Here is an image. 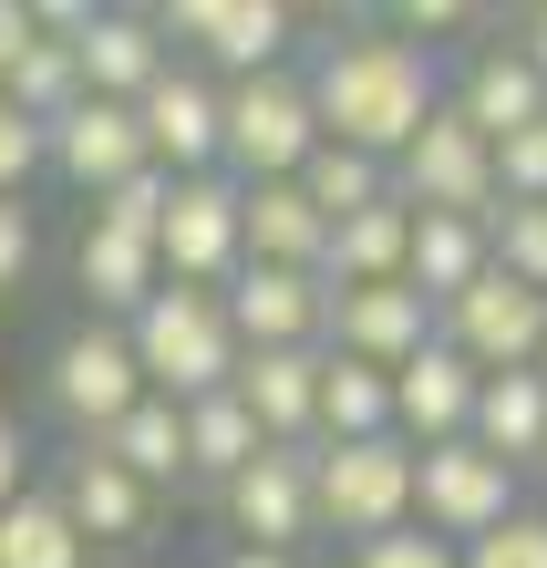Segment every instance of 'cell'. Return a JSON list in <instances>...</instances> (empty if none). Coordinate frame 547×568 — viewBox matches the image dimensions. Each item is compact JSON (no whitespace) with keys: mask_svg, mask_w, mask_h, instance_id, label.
Instances as JSON below:
<instances>
[{"mask_svg":"<svg viewBox=\"0 0 547 568\" xmlns=\"http://www.w3.org/2000/svg\"><path fill=\"white\" fill-rule=\"evenodd\" d=\"M455 104H465L475 124H486L496 145H506V135H537V124H547V73H537V62H527L517 42H506V31H496V42H475V52H465Z\"/></svg>","mask_w":547,"mask_h":568,"instance_id":"19","label":"cell"},{"mask_svg":"<svg viewBox=\"0 0 547 568\" xmlns=\"http://www.w3.org/2000/svg\"><path fill=\"white\" fill-rule=\"evenodd\" d=\"M537 373H547V352H537Z\"/></svg>","mask_w":547,"mask_h":568,"instance_id":"43","label":"cell"},{"mask_svg":"<svg viewBox=\"0 0 547 568\" xmlns=\"http://www.w3.org/2000/svg\"><path fill=\"white\" fill-rule=\"evenodd\" d=\"M165 42H196L217 62V73H237V83H259V73H290V11L280 0H165Z\"/></svg>","mask_w":547,"mask_h":568,"instance_id":"11","label":"cell"},{"mask_svg":"<svg viewBox=\"0 0 547 568\" xmlns=\"http://www.w3.org/2000/svg\"><path fill=\"white\" fill-rule=\"evenodd\" d=\"M321 373H331V352H249L227 393L259 414L269 445H321Z\"/></svg>","mask_w":547,"mask_h":568,"instance_id":"18","label":"cell"},{"mask_svg":"<svg viewBox=\"0 0 547 568\" xmlns=\"http://www.w3.org/2000/svg\"><path fill=\"white\" fill-rule=\"evenodd\" d=\"M496 207H547V124L496 145Z\"/></svg>","mask_w":547,"mask_h":568,"instance_id":"33","label":"cell"},{"mask_svg":"<svg viewBox=\"0 0 547 568\" xmlns=\"http://www.w3.org/2000/svg\"><path fill=\"white\" fill-rule=\"evenodd\" d=\"M444 342V311L414 280H383V290H331V352L341 362H372V373H403Z\"/></svg>","mask_w":547,"mask_h":568,"instance_id":"10","label":"cell"},{"mask_svg":"<svg viewBox=\"0 0 547 568\" xmlns=\"http://www.w3.org/2000/svg\"><path fill=\"white\" fill-rule=\"evenodd\" d=\"M465 568H547V517L527 507V517H506L496 538H475L465 548Z\"/></svg>","mask_w":547,"mask_h":568,"instance_id":"36","label":"cell"},{"mask_svg":"<svg viewBox=\"0 0 547 568\" xmlns=\"http://www.w3.org/2000/svg\"><path fill=\"white\" fill-rule=\"evenodd\" d=\"M444 342H455L475 373H537V352H547V300H537L527 280L486 270L465 300H444Z\"/></svg>","mask_w":547,"mask_h":568,"instance_id":"9","label":"cell"},{"mask_svg":"<svg viewBox=\"0 0 547 568\" xmlns=\"http://www.w3.org/2000/svg\"><path fill=\"white\" fill-rule=\"evenodd\" d=\"M52 496H62V517L83 527V548H134L155 527V486H134L104 445H73V455H62Z\"/></svg>","mask_w":547,"mask_h":568,"instance_id":"16","label":"cell"},{"mask_svg":"<svg viewBox=\"0 0 547 568\" xmlns=\"http://www.w3.org/2000/svg\"><path fill=\"white\" fill-rule=\"evenodd\" d=\"M393 186H403V207H414V217H496V135L465 104H444L424 135L403 145Z\"/></svg>","mask_w":547,"mask_h":568,"instance_id":"6","label":"cell"},{"mask_svg":"<svg viewBox=\"0 0 547 568\" xmlns=\"http://www.w3.org/2000/svg\"><path fill=\"white\" fill-rule=\"evenodd\" d=\"M506 42H517V52H527V62H537V73H547V11H527V21H517V31H506Z\"/></svg>","mask_w":547,"mask_h":568,"instance_id":"41","label":"cell"},{"mask_svg":"<svg viewBox=\"0 0 547 568\" xmlns=\"http://www.w3.org/2000/svg\"><path fill=\"white\" fill-rule=\"evenodd\" d=\"M155 258L176 290H227L249 270V186L237 176H176V217H165Z\"/></svg>","mask_w":547,"mask_h":568,"instance_id":"8","label":"cell"},{"mask_svg":"<svg viewBox=\"0 0 547 568\" xmlns=\"http://www.w3.org/2000/svg\"><path fill=\"white\" fill-rule=\"evenodd\" d=\"M393 31H403V42H424V31H475V11H455V0H414Z\"/></svg>","mask_w":547,"mask_h":568,"instance_id":"40","label":"cell"},{"mask_svg":"<svg viewBox=\"0 0 547 568\" xmlns=\"http://www.w3.org/2000/svg\"><path fill=\"white\" fill-rule=\"evenodd\" d=\"M311 476H321V527L331 538H393L414 527V476H424V445L403 434H372V445H311Z\"/></svg>","mask_w":547,"mask_h":568,"instance_id":"4","label":"cell"},{"mask_svg":"<svg viewBox=\"0 0 547 568\" xmlns=\"http://www.w3.org/2000/svg\"><path fill=\"white\" fill-rule=\"evenodd\" d=\"M31 280V207L21 196H0V300Z\"/></svg>","mask_w":547,"mask_h":568,"instance_id":"37","label":"cell"},{"mask_svg":"<svg viewBox=\"0 0 547 568\" xmlns=\"http://www.w3.org/2000/svg\"><path fill=\"white\" fill-rule=\"evenodd\" d=\"M227 321L249 352H331V280L321 270H237L227 280Z\"/></svg>","mask_w":547,"mask_h":568,"instance_id":"12","label":"cell"},{"mask_svg":"<svg viewBox=\"0 0 547 568\" xmlns=\"http://www.w3.org/2000/svg\"><path fill=\"white\" fill-rule=\"evenodd\" d=\"M321 155V104H311V73H259V83H227V176L237 186H280Z\"/></svg>","mask_w":547,"mask_h":568,"instance_id":"5","label":"cell"},{"mask_svg":"<svg viewBox=\"0 0 547 568\" xmlns=\"http://www.w3.org/2000/svg\"><path fill=\"white\" fill-rule=\"evenodd\" d=\"M73 290L93 300V321H134L145 300L165 290V258L145 239H114V227H83V248H73Z\"/></svg>","mask_w":547,"mask_h":568,"instance_id":"22","label":"cell"},{"mask_svg":"<svg viewBox=\"0 0 547 568\" xmlns=\"http://www.w3.org/2000/svg\"><path fill=\"white\" fill-rule=\"evenodd\" d=\"M475 445L506 455L517 476H537L547 465V373H486V393H475Z\"/></svg>","mask_w":547,"mask_h":568,"instance_id":"24","label":"cell"},{"mask_svg":"<svg viewBox=\"0 0 547 568\" xmlns=\"http://www.w3.org/2000/svg\"><path fill=\"white\" fill-rule=\"evenodd\" d=\"M42 165H52V135L11 104V93H0V196H21L31 176H42Z\"/></svg>","mask_w":547,"mask_h":568,"instance_id":"34","label":"cell"},{"mask_svg":"<svg viewBox=\"0 0 547 568\" xmlns=\"http://www.w3.org/2000/svg\"><path fill=\"white\" fill-rule=\"evenodd\" d=\"M124 331H134V362H145V383L165 404H207V393L237 383V362H249V342L227 321V290H176L165 280Z\"/></svg>","mask_w":547,"mask_h":568,"instance_id":"2","label":"cell"},{"mask_svg":"<svg viewBox=\"0 0 547 568\" xmlns=\"http://www.w3.org/2000/svg\"><path fill=\"white\" fill-rule=\"evenodd\" d=\"M537 476H547V465H537Z\"/></svg>","mask_w":547,"mask_h":568,"instance_id":"44","label":"cell"},{"mask_svg":"<svg viewBox=\"0 0 547 568\" xmlns=\"http://www.w3.org/2000/svg\"><path fill=\"white\" fill-rule=\"evenodd\" d=\"M227 527H237V548H269V558H290L300 538L321 527V476H311V445H269L249 476L227 486Z\"/></svg>","mask_w":547,"mask_h":568,"instance_id":"13","label":"cell"},{"mask_svg":"<svg viewBox=\"0 0 547 568\" xmlns=\"http://www.w3.org/2000/svg\"><path fill=\"white\" fill-rule=\"evenodd\" d=\"M300 186H311V207H321L331 227H341V217H362V207H393V196H403L383 155L331 145V135H321V155H311V165H300Z\"/></svg>","mask_w":547,"mask_h":568,"instance_id":"29","label":"cell"},{"mask_svg":"<svg viewBox=\"0 0 547 568\" xmlns=\"http://www.w3.org/2000/svg\"><path fill=\"white\" fill-rule=\"evenodd\" d=\"M165 217H176V176L165 165H145V176H124L114 196H93V227H114V239H165Z\"/></svg>","mask_w":547,"mask_h":568,"instance_id":"31","label":"cell"},{"mask_svg":"<svg viewBox=\"0 0 547 568\" xmlns=\"http://www.w3.org/2000/svg\"><path fill=\"white\" fill-rule=\"evenodd\" d=\"M496 270V248H486V217H414V290L434 300H465L475 280Z\"/></svg>","mask_w":547,"mask_h":568,"instance_id":"25","label":"cell"},{"mask_svg":"<svg viewBox=\"0 0 547 568\" xmlns=\"http://www.w3.org/2000/svg\"><path fill=\"white\" fill-rule=\"evenodd\" d=\"M31 496V445H21V424L0 414V507H21Z\"/></svg>","mask_w":547,"mask_h":568,"instance_id":"39","label":"cell"},{"mask_svg":"<svg viewBox=\"0 0 547 568\" xmlns=\"http://www.w3.org/2000/svg\"><path fill=\"white\" fill-rule=\"evenodd\" d=\"M372 434H403L393 424V373L331 352V373H321V445H372Z\"/></svg>","mask_w":547,"mask_h":568,"instance_id":"28","label":"cell"},{"mask_svg":"<svg viewBox=\"0 0 547 568\" xmlns=\"http://www.w3.org/2000/svg\"><path fill=\"white\" fill-rule=\"evenodd\" d=\"M486 248H496L506 280H527V290L547 300V207H496V217H486Z\"/></svg>","mask_w":547,"mask_h":568,"instance_id":"32","label":"cell"},{"mask_svg":"<svg viewBox=\"0 0 547 568\" xmlns=\"http://www.w3.org/2000/svg\"><path fill=\"white\" fill-rule=\"evenodd\" d=\"M475 393H486V373H475L455 342H434L424 362H403V373H393L403 445H455V434H475Z\"/></svg>","mask_w":547,"mask_h":568,"instance_id":"17","label":"cell"},{"mask_svg":"<svg viewBox=\"0 0 547 568\" xmlns=\"http://www.w3.org/2000/svg\"><path fill=\"white\" fill-rule=\"evenodd\" d=\"M259 455H269V434H259V414L237 404V393H207V404H186V465H196L217 496L249 476Z\"/></svg>","mask_w":547,"mask_h":568,"instance_id":"26","label":"cell"},{"mask_svg":"<svg viewBox=\"0 0 547 568\" xmlns=\"http://www.w3.org/2000/svg\"><path fill=\"white\" fill-rule=\"evenodd\" d=\"M506 517H527V507H517V465H506V455H486L475 434H455V445H424L414 527H434L444 548H475V538H496Z\"/></svg>","mask_w":547,"mask_h":568,"instance_id":"7","label":"cell"},{"mask_svg":"<svg viewBox=\"0 0 547 568\" xmlns=\"http://www.w3.org/2000/svg\"><path fill=\"white\" fill-rule=\"evenodd\" d=\"M331 290H383V280H414V207H362L331 227V258H321Z\"/></svg>","mask_w":547,"mask_h":568,"instance_id":"21","label":"cell"},{"mask_svg":"<svg viewBox=\"0 0 547 568\" xmlns=\"http://www.w3.org/2000/svg\"><path fill=\"white\" fill-rule=\"evenodd\" d=\"M217 568H290V558H269V548H227Z\"/></svg>","mask_w":547,"mask_h":568,"instance_id":"42","label":"cell"},{"mask_svg":"<svg viewBox=\"0 0 547 568\" xmlns=\"http://www.w3.org/2000/svg\"><path fill=\"white\" fill-rule=\"evenodd\" d=\"M31 52H42V11H31V0H0V83H11Z\"/></svg>","mask_w":547,"mask_h":568,"instance_id":"38","label":"cell"},{"mask_svg":"<svg viewBox=\"0 0 547 568\" xmlns=\"http://www.w3.org/2000/svg\"><path fill=\"white\" fill-rule=\"evenodd\" d=\"M352 568H465V548H444L434 527H393V538L352 548Z\"/></svg>","mask_w":547,"mask_h":568,"instance_id":"35","label":"cell"},{"mask_svg":"<svg viewBox=\"0 0 547 568\" xmlns=\"http://www.w3.org/2000/svg\"><path fill=\"white\" fill-rule=\"evenodd\" d=\"M42 393H52V414L73 424V445H104V434L145 404L155 383H145V362H134V331L83 311V321L42 352Z\"/></svg>","mask_w":547,"mask_h":568,"instance_id":"3","label":"cell"},{"mask_svg":"<svg viewBox=\"0 0 547 568\" xmlns=\"http://www.w3.org/2000/svg\"><path fill=\"white\" fill-rule=\"evenodd\" d=\"M249 258H259V270H321V258H331V217L311 207L300 176L249 186Z\"/></svg>","mask_w":547,"mask_h":568,"instance_id":"23","label":"cell"},{"mask_svg":"<svg viewBox=\"0 0 547 568\" xmlns=\"http://www.w3.org/2000/svg\"><path fill=\"white\" fill-rule=\"evenodd\" d=\"M83 527L62 517V496L52 486H31L21 507H0V568H83Z\"/></svg>","mask_w":547,"mask_h":568,"instance_id":"30","label":"cell"},{"mask_svg":"<svg viewBox=\"0 0 547 568\" xmlns=\"http://www.w3.org/2000/svg\"><path fill=\"white\" fill-rule=\"evenodd\" d=\"M52 135V176L62 186H83V196H114L124 176H145L155 145H145V114L134 104H104V93H83L62 124H42Z\"/></svg>","mask_w":547,"mask_h":568,"instance_id":"15","label":"cell"},{"mask_svg":"<svg viewBox=\"0 0 547 568\" xmlns=\"http://www.w3.org/2000/svg\"><path fill=\"white\" fill-rule=\"evenodd\" d=\"M311 104H321L331 145H362V155L403 165V145L455 104V83H444L434 42H403V31H331V42L311 52Z\"/></svg>","mask_w":547,"mask_h":568,"instance_id":"1","label":"cell"},{"mask_svg":"<svg viewBox=\"0 0 547 568\" xmlns=\"http://www.w3.org/2000/svg\"><path fill=\"white\" fill-rule=\"evenodd\" d=\"M83 83L104 93V104H145V93L176 73V52H165V21H145V11H93V31H83Z\"/></svg>","mask_w":547,"mask_h":568,"instance_id":"20","label":"cell"},{"mask_svg":"<svg viewBox=\"0 0 547 568\" xmlns=\"http://www.w3.org/2000/svg\"><path fill=\"white\" fill-rule=\"evenodd\" d=\"M134 114H145V145L165 176H227V83H207L196 62H176Z\"/></svg>","mask_w":547,"mask_h":568,"instance_id":"14","label":"cell"},{"mask_svg":"<svg viewBox=\"0 0 547 568\" xmlns=\"http://www.w3.org/2000/svg\"><path fill=\"white\" fill-rule=\"evenodd\" d=\"M104 455L124 465L134 486H176V476H196L186 465V404H165V393H145L114 434H104Z\"/></svg>","mask_w":547,"mask_h":568,"instance_id":"27","label":"cell"}]
</instances>
